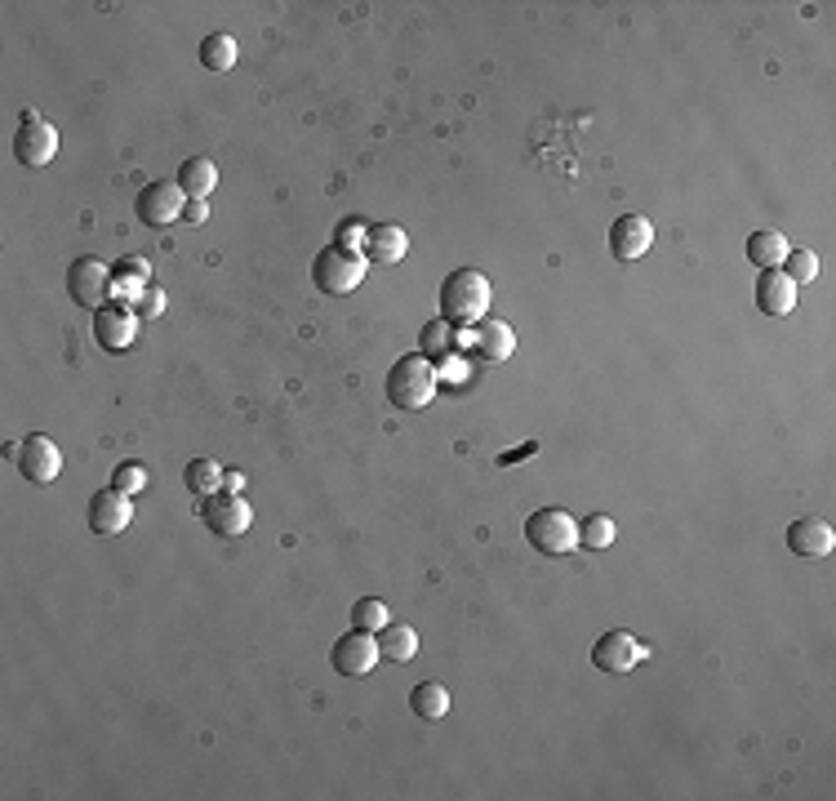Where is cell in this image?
Returning <instances> with one entry per match:
<instances>
[{"instance_id":"9c48e42d","label":"cell","mask_w":836,"mask_h":801,"mask_svg":"<svg viewBox=\"0 0 836 801\" xmlns=\"http://www.w3.org/2000/svg\"><path fill=\"white\" fill-rule=\"evenodd\" d=\"M19 473L27 481H36V486H49V481L62 477V450L54 445V437H45V432L23 437V445H19Z\"/></svg>"},{"instance_id":"2e32d148","label":"cell","mask_w":836,"mask_h":801,"mask_svg":"<svg viewBox=\"0 0 836 801\" xmlns=\"http://www.w3.org/2000/svg\"><path fill=\"white\" fill-rule=\"evenodd\" d=\"M133 334H138V321L129 307H103L94 312V339L107 348V352H125L133 344Z\"/></svg>"},{"instance_id":"1f68e13d","label":"cell","mask_w":836,"mask_h":801,"mask_svg":"<svg viewBox=\"0 0 836 801\" xmlns=\"http://www.w3.org/2000/svg\"><path fill=\"white\" fill-rule=\"evenodd\" d=\"M133 307H138V316H161V312H165V294L148 286V290H143V299H138Z\"/></svg>"},{"instance_id":"484cf974","label":"cell","mask_w":836,"mask_h":801,"mask_svg":"<svg viewBox=\"0 0 836 801\" xmlns=\"http://www.w3.org/2000/svg\"><path fill=\"white\" fill-rule=\"evenodd\" d=\"M614 516H605V512H592L583 525H579V548H609L614 544Z\"/></svg>"},{"instance_id":"5bb4252c","label":"cell","mask_w":836,"mask_h":801,"mask_svg":"<svg viewBox=\"0 0 836 801\" xmlns=\"http://www.w3.org/2000/svg\"><path fill=\"white\" fill-rule=\"evenodd\" d=\"M756 307L765 316H788L797 307V286L788 281L783 267H765V272L756 277Z\"/></svg>"},{"instance_id":"d4e9b609","label":"cell","mask_w":836,"mask_h":801,"mask_svg":"<svg viewBox=\"0 0 836 801\" xmlns=\"http://www.w3.org/2000/svg\"><path fill=\"white\" fill-rule=\"evenodd\" d=\"M183 486H187L196 499L219 495V486H223V467H219L214 458H191V463H187V473H183Z\"/></svg>"},{"instance_id":"6da1fadb","label":"cell","mask_w":836,"mask_h":801,"mask_svg":"<svg viewBox=\"0 0 836 801\" xmlns=\"http://www.w3.org/2000/svg\"><path fill=\"white\" fill-rule=\"evenodd\" d=\"M490 299H495V286L476 267H458V272L441 281V316L450 325H476L490 312Z\"/></svg>"},{"instance_id":"e575fe53","label":"cell","mask_w":836,"mask_h":801,"mask_svg":"<svg viewBox=\"0 0 836 801\" xmlns=\"http://www.w3.org/2000/svg\"><path fill=\"white\" fill-rule=\"evenodd\" d=\"M223 486H228V495H241L245 490V473H223Z\"/></svg>"},{"instance_id":"d6a6232c","label":"cell","mask_w":836,"mask_h":801,"mask_svg":"<svg viewBox=\"0 0 836 801\" xmlns=\"http://www.w3.org/2000/svg\"><path fill=\"white\" fill-rule=\"evenodd\" d=\"M183 219H187V223H205V219H209V206H205V200H187Z\"/></svg>"},{"instance_id":"f546056e","label":"cell","mask_w":836,"mask_h":801,"mask_svg":"<svg viewBox=\"0 0 836 801\" xmlns=\"http://www.w3.org/2000/svg\"><path fill=\"white\" fill-rule=\"evenodd\" d=\"M112 486H116L120 495H138V490L148 486V467H143V463H120L116 477H112Z\"/></svg>"},{"instance_id":"8fae6325","label":"cell","mask_w":836,"mask_h":801,"mask_svg":"<svg viewBox=\"0 0 836 801\" xmlns=\"http://www.w3.org/2000/svg\"><path fill=\"white\" fill-rule=\"evenodd\" d=\"M54 152H58V129H54L49 120H40L36 112H27L23 125H19V134H14V156H19L23 165L40 170V165L54 161Z\"/></svg>"},{"instance_id":"3957f363","label":"cell","mask_w":836,"mask_h":801,"mask_svg":"<svg viewBox=\"0 0 836 801\" xmlns=\"http://www.w3.org/2000/svg\"><path fill=\"white\" fill-rule=\"evenodd\" d=\"M525 544L543 557H566L579 548V521L566 508H538L525 516Z\"/></svg>"},{"instance_id":"4316f807","label":"cell","mask_w":836,"mask_h":801,"mask_svg":"<svg viewBox=\"0 0 836 801\" xmlns=\"http://www.w3.org/2000/svg\"><path fill=\"white\" fill-rule=\"evenodd\" d=\"M387 606L379 596H361L357 606H352V628H361V632H383V624H387Z\"/></svg>"},{"instance_id":"4dcf8cb0","label":"cell","mask_w":836,"mask_h":801,"mask_svg":"<svg viewBox=\"0 0 836 801\" xmlns=\"http://www.w3.org/2000/svg\"><path fill=\"white\" fill-rule=\"evenodd\" d=\"M365 241H370V232L361 228V223H342L338 228V249H347V254H365Z\"/></svg>"},{"instance_id":"cb8c5ba5","label":"cell","mask_w":836,"mask_h":801,"mask_svg":"<svg viewBox=\"0 0 836 801\" xmlns=\"http://www.w3.org/2000/svg\"><path fill=\"white\" fill-rule=\"evenodd\" d=\"M236 58H241V45H236V36H228V32H214V36H205V45H200V62L209 67V72H232V67H236Z\"/></svg>"},{"instance_id":"ffe728a7","label":"cell","mask_w":836,"mask_h":801,"mask_svg":"<svg viewBox=\"0 0 836 801\" xmlns=\"http://www.w3.org/2000/svg\"><path fill=\"white\" fill-rule=\"evenodd\" d=\"M174 183L183 187L187 200H209V191L219 187V165L205 161V156H191V161H183V170H178Z\"/></svg>"},{"instance_id":"603a6c76","label":"cell","mask_w":836,"mask_h":801,"mask_svg":"<svg viewBox=\"0 0 836 801\" xmlns=\"http://www.w3.org/2000/svg\"><path fill=\"white\" fill-rule=\"evenodd\" d=\"M379 650H383V659H392V663H409L414 654H418V632L409 628V624H383V632H379Z\"/></svg>"},{"instance_id":"52a82bcc","label":"cell","mask_w":836,"mask_h":801,"mask_svg":"<svg viewBox=\"0 0 836 801\" xmlns=\"http://www.w3.org/2000/svg\"><path fill=\"white\" fill-rule=\"evenodd\" d=\"M67 294H72L77 307L103 312L107 299H112V272L98 258H77L72 267H67Z\"/></svg>"},{"instance_id":"8992f818","label":"cell","mask_w":836,"mask_h":801,"mask_svg":"<svg viewBox=\"0 0 836 801\" xmlns=\"http://www.w3.org/2000/svg\"><path fill=\"white\" fill-rule=\"evenodd\" d=\"M329 659H334V673H338V677H370L374 668H379V659H383V650H379V637H374V632L352 628L347 637L334 641Z\"/></svg>"},{"instance_id":"277c9868","label":"cell","mask_w":836,"mask_h":801,"mask_svg":"<svg viewBox=\"0 0 836 801\" xmlns=\"http://www.w3.org/2000/svg\"><path fill=\"white\" fill-rule=\"evenodd\" d=\"M370 272V258L365 254H347L338 245L321 249L316 263H312V286L321 294H352Z\"/></svg>"},{"instance_id":"83f0119b","label":"cell","mask_w":836,"mask_h":801,"mask_svg":"<svg viewBox=\"0 0 836 801\" xmlns=\"http://www.w3.org/2000/svg\"><path fill=\"white\" fill-rule=\"evenodd\" d=\"M783 272H788V281L801 290V286H810V281L818 277V258H814L810 249H792V254L783 258Z\"/></svg>"},{"instance_id":"f1b7e54d","label":"cell","mask_w":836,"mask_h":801,"mask_svg":"<svg viewBox=\"0 0 836 801\" xmlns=\"http://www.w3.org/2000/svg\"><path fill=\"white\" fill-rule=\"evenodd\" d=\"M441 352H454V325H450L445 316L432 321L428 334H423V357L432 361V357H441Z\"/></svg>"},{"instance_id":"7402d4cb","label":"cell","mask_w":836,"mask_h":801,"mask_svg":"<svg viewBox=\"0 0 836 801\" xmlns=\"http://www.w3.org/2000/svg\"><path fill=\"white\" fill-rule=\"evenodd\" d=\"M450 690L441 686V682H423V686H414L409 690V708H414V717L418 721H441L445 712H450Z\"/></svg>"},{"instance_id":"44dd1931","label":"cell","mask_w":836,"mask_h":801,"mask_svg":"<svg viewBox=\"0 0 836 801\" xmlns=\"http://www.w3.org/2000/svg\"><path fill=\"white\" fill-rule=\"evenodd\" d=\"M792 249H788V236L783 232H775V228H760V232H752L747 236V258L760 267H783V258H788Z\"/></svg>"},{"instance_id":"30bf717a","label":"cell","mask_w":836,"mask_h":801,"mask_svg":"<svg viewBox=\"0 0 836 801\" xmlns=\"http://www.w3.org/2000/svg\"><path fill=\"white\" fill-rule=\"evenodd\" d=\"M200 516L219 539H241V534L254 525V508L245 503V495H209Z\"/></svg>"},{"instance_id":"4fadbf2b","label":"cell","mask_w":836,"mask_h":801,"mask_svg":"<svg viewBox=\"0 0 836 801\" xmlns=\"http://www.w3.org/2000/svg\"><path fill=\"white\" fill-rule=\"evenodd\" d=\"M129 521H133V503H129V495H120L116 486H112V490H98V495L90 499V530H94V534H120Z\"/></svg>"},{"instance_id":"836d02e7","label":"cell","mask_w":836,"mask_h":801,"mask_svg":"<svg viewBox=\"0 0 836 801\" xmlns=\"http://www.w3.org/2000/svg\"><path fill=\"white\" fill-rule=\"evenodd\" d=\"M437 379H463V361L450 352V357H445V370H437Z\"/></svg>"},{"instance_id":"5b68a950","label":"cell","mask_w":836,"mask_h":801,"mask_svg":"<svg viewBox=\"0 0 836 801\" xmlns=\"http://www.w3.org/2000/svg\"><path fill=\"white\" fill-rule=\"evenodd\" d=\"M646 659H650V646L641 637H632V632H623V628L596 637V646H592V663L601 668V673H609V677L632 673V668L646 663Z\"/></svg>"},{"instance_id":"ba28073f","label":"cell","mask_w":836,"mask_h":801,"mask_svg":"<svg viewBox=\"0 0 836 801\" xmlns=\"http://www.w3.org/2000/svg\"><path fill=\"white\" fill-rule=\"evenodd\" d=\"M183 210H187V196L178 183H148L133 200L138 223H148V228H170L183 219Z\"/></svg>"},{"instance_id":"7c38bea8","label":"cell","mask_w":836,"mask_h":801,"mask_svg":"<svg viewBox=\"0 0 836 801\" xmlns=\"http://www.w3.org/2000/svg\"><path fill=\"white\" fill-rule=\"evenodd\" d=\"M650 245H654V223H650L646 214H623V219L609 228V254H614L618 263L646 258Z\"/></svg>"},{"instance_id":"7a4b0ae2","label":"cell","mask_w":836,"mask_h":801,"mask_svg":"<svg viewBox=\"0 0 836 801\" xmlns=\"http://www.w3.org/2000/svg\"><path fill=\"white\" fill-rule=\"evenodd\" d=\"M437 365L423 352H409L387 370V400L396 410H423L437 396Z\"/></svg>"},{"instance_id":"e0dca14e","label":"cell","mask_w":836,"mask_h":801,"mask_svg":"<svg viewBox=\"0 0 836 801\" xmlns=\"http://www.w3.org/2000/svg\"><path fill=\"white\" fill-rule=\"evenodd\" d=\"M148 277H152V267H148V258H120L116 267H112V299H120V307H129V303H138L143 299V290H148Z\"/></svg>"},{"instance_id":"9a60e30c","label":"cell","mask_w":836,"mask_h":801,"mask_svg":"<svg viewBox=\"0 0 836 801\" xmlns=\"http://www.w3.org/2000/svg\"><path fill=\"white\" fill-rule=\"evenodd\" d=\"M788 548L797 557H827L836 548V530L823 516H801L788 525Z\"/></svg>"},{"instance_id":"d6986e66","label":"cell","mask_w":836,"mask_h":801,"mask_svg":"<svg viewBox=\"0 0 836 801\" xmlns=\"http://www.w3.org/2000/svg\"><path fill=\"white\" fill-rule=\"evenodd\" d=\"M409 254V236L400 223H379L370 228V241H365V258L370 263H400Z\"/></svg>"},{"instance_id":"ac0fdd59","label":"cell","mask_w":836,"mask_h":801,"mask_svg":"<svg viewBox=\"0 0 836 801\" xmlns=\"http://www.w3.org/2000/svg\"><path fill=\"white\" fill-rule=\"evenodd\" d=\"M472 344L480 348V357H490V365H503L512 352H516V329L508 325V321H480L476 329H472Z\"/></svg>"}]
</instances>
